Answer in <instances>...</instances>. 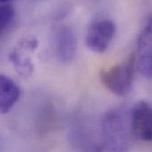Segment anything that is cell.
Masks as SVG:
<instances>
[{"mask_svg":"<svg viewBox=\"0 0 152 152\" xmlns=\"http://www.w3.org/2000/svg\"><path fill=\"white\" fill-rule=\"evenodd\" d=\"M104 151L128 152L132 142L130 111L122 107L107 111L101 122Z\"/></svg>","mask_w":152,"mask_h":152,"instance_id":"1","label":"cell"},{"mask_svg":"<svg viewBox=\"0 0 152 152\" xmlns=\"http://www.w3.org/2000/svg\"><path fill=\"white\" fill-rule=\"evenodd\" d=\"M136 56L131 54L124 62L100 73L102 84L118 96H126L132 89Z\"/></svg>","mask_w":152,"mask_h":152,"instance_id":"2","label":"cell"},{"mask_svg":"<svg viewBox=\"0 0 152 152\" xmlns=\"http://www.w3.org/2000/svg\"><path fill=\"white\" fill-rule=\"evenodd\" d=\"M117 32L116 24L108 19L93 22L86 35L87 47L95 53H104L109 48Z\"/></svg>","mask_w":152,"mask_h":152,"instance_id":"3","label":"cell"},{"mask_svg":"<svg viewBox=\"0 0 152 152\" xmlns=\"http://www.w3.org/2000/svg\"><path fill=\"white\" fill-rule=\"evenodd\" d=\"M130 121L133 136L142 142H152V106L140 101L130 111Z\"/></svg>","mask_w":152,"mask_h":152,"instance_id":"4","label":"cell"},{"mask_svg":"<svg viewBox=\"0 0 152 152\" xmlns=\"http://www.w3.org/2000/svg\"><path fill=\"white\" fill-rule=\"evenodd\" d=\"M136 55L139 71L144 77L152 79V16L140 34Z\"/></svg>","mask_w":152,"mask_h":152,"instance_id":"5","label":"cell"},{"mask_svg":"<svg viewBox=\"0 0 152 152\" xmlns=\"http://www.w3.org/2000/svg\"><path fill=\"white\" fill-rule=\"evenodd\" d=\"M77 51V39L70 27H62L56 37V52L58 59L63 63L71 62Z\"/></svg>","mask_w":152,"mask_h":152,"instance_id":"6","label":"cell"},{"mask_svg":"<svg viewBox=\"0 0 152 152\" xmlns=\"http://www.w3.org/2000/svg\"><path fill=\"white\" fill-rule=\"evenodd\" d=\"M20 96V88L9 76L0 74V113H7Z\"/></svg>","mask_w":152,"mask_h":152,"instance_id":"7","label":"cell"},{"mask_svg":"<svg viewBox=\"0 0 152 152\" xmlns=\"http://www.w3.org/2000/svg\"><path fill=\"white\" fill-rule=\"evenodd\" d=\"M14 17L15 11L11 4H0V34L11 25Z\"/></svg>","mask_w":152,"mask_h":152,"instance_id":"8","label":"cell"},{"mask_svg":"<svg viewBox=\"0 0 152 152\" xmlns=\"http://www.w3.org/2000/svg\"><path fill=\"white\" fill-rule=\"evenodd\" d=\"M8 1H11V0H0V3H5V2H8Z\"/></svg>","mask_w":152,"mask_h":152,"instance_id":"9","label":"cell"}]
</instances>
